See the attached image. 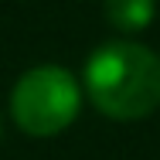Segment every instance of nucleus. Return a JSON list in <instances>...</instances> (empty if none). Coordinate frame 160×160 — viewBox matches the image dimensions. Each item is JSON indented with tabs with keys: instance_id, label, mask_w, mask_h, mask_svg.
Listing matches in <instances>:
<instances>
[{
	"instance_id": "obj_1",
	"label": "nucleus",
	"mask_w": 160,
	"mask_h": 160,
	"mask_svg": "<svg viewBox=\"0 0 160 160\" xmlns=\"http://www.w3.org/2000/svg\"><path fill=\"white\" fill-rule=\"evenodd\" d=\"M82 92L109 119H147L160 109V55L140 41H106L82 68Z\"/></svg>"
},
{
	"instance_id": "obj_2",
	"label": "nucleus",
	"mask_w": 160,
	"mask_h": 160,
	"mask_svg": "<svg viewBox=\"0 0 160 160\" xmlns=\"http://www.w3.org/2000/svg\"><path fill=\"white\" fill-rule=\"evenodd\" d=\"M82 109V85L62 65H38L10 89V116L28 136L48 140L75 123Z\"/></svg>"
},
{
	"instance_id": "obj_3",
	"label": "nucleus",
	"mask_w": 160,
	"mask_h": 160,
	"mask_svg": "<svg viewBox=\"0 0 160 160\" xmlns=\"http://www.w3.org/2000/svg\"><path fill=\"white\" fill-rule=\"evenodd\" d=\"M106 21L119 34H140L157 17V0H102Z\"/></svg>"
},
{
	"instance_id": "obj_4",
	"label": "nucleus",
	"mask_w": 160,
	"mask_h": 160,
	"mask_svg": "<svg viewBox=\"0 0 160 160\" xmlns=\"http://www.w3.org/2000/svg\"><path fill=\"white\" fill-rule=\"evenodd\" d=\"M0 136H3V119H0Z\"/></svg>"
}]
</instances>
